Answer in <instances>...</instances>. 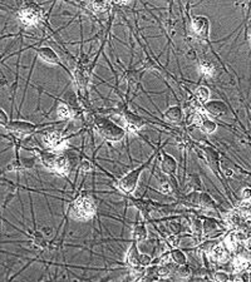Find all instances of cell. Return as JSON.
I'll list each match as a JSON object with an SVG mask.
<instances>
[{"mask_svg":"<svg viewBox=\"0 0 251 282\" xmlns=\"http://www.w3.org/2000/svg\"><path fill=\"white\" fill-rule=\"evenodd\" d=\"M97 216V203L92 194L79 187L74 198L69 202L67 217L75 221H92Z\"/></svg>","mask_w":251,"mask_h":282,"instance_id":"1","label":"cell"},{"mask_svg":"<svg viewBox=\"0 0 251 282\" xmlns=\"http://www.w3.org/2000/svg\"><path fill=\"white\" fill-rule=\"evenodd\" d=\"M161 148L162 147H157L146 162L141 163L140 166L135 167V168H132L131 171L125 173L120 179H116V182H114V188H116L117 191H120L121 193H123L125 196L127 197L133 196V193L136 192V188H137L138 186V182H140L141 175H142L143 171H146L147 167L150 166V164H152V162L156 159V157H157V155H159V152Z\"/></svg>","mask_w":251,"mask_h":282,"instance_id":"2","label":"cell"},{"mask_svg":"<svg viewBox=\"0 0 251 282\" xmlns=\"http://www.w3.org/2000/svg\"><path fill=\"white\" fill-rule=\"evenodd\" d=\"M62 123L60 121H55V122H47V123H33L29 121H21V119H10L8 125H6V131L9 132L12 136V140L15 142V147L18 146V142L23 138H27L29 136H34L39 129L45 127H51L54 124H59Z\"/></svg>","mask_w":251,"mask_h":282,"instance_id":"3","label":"cell"},{"mask_svg":"<svg viewBox=\"0 0 251 282\" xmlns=\"http://www.w3.org/2000/svg\"><path fill=\"white\" fill-rule=\"evenodd\" d=\"M93 128L103 138V141L108 143L122 142L127 137L125 128L114 123L107 117H97L93 119Z\"/></svg>","mask_w":251,"mask_h":282,"instance_id":"4","label":"cell"},{"mask_svg":"<svg viewBox=\"0 0 251 282\" xmlns=\"http://www.w3.org/2000/svg\"><path fill=\"white\" fill-rule=\"evenodd\" d=\"M48 132H44L42 136V147L48 151L60 153L66 151L67 142L75 134L67 136L66 132H62L59 129H47Z\"/></svg>","mask_w":251,"mask_h":282,"instance_id":"5","label":"cell"},{"mask_svg":"<svg viewBox=\"0 0 251 282\" xmlns=\"http://www.w3.org/2000/svg\"><path fill=\"white\" fill-rule=\"evenodd\" d=\"M43 17H44V12L36 3L24 4L17 13L18 21L24 28L36 27L39 23H42Z\"/></svg>","mask_w":251,"mask_h":282,"instance_id":"6","label":"cell"},{"mask_svg":"<svg viewBox=\"0 0 251 282\" xmlns=\"http://www.w3.org/2000/svg\"><path fill=\"white\" fill-rule=\"evenodd\" d=\"M121 117L125 122V129L127 136L128 134H140L142 128L147 125V119L141 117L137 113L132 112L131 109L126 107L121 110Z\"/></svg>","mask_w":251,"mask_h":282,"instance_id":"7","label":"cell"},{"mask_svg":"<svg viewBox=\"0 0 251 282\" xmlns=\"http://www.w3.org/2000/svg\"><path fill=\"white\" fill-rule=\"evenodd\" d=\"M211 24L210 19L205 15H194L190 19V30L196 38L201 40H209Z\"/></svg>","mask_w":251,"mask_h":282,"instance_id":"8","label":"cell"},{"mask_svg":"<svg viewBox=\"0 0 251 282\" xmlns=\"http://www.w3.org/2000/svg\"><path fill=\"white\" fill-rule=\"evenodd\" d=\"M157 158L160 160V171L168 177H176L179 172V163L176 158L163 151V147L160 149Z\"/></svg>","mask_w":251,"mask_h":282,"instance_id":"9","label":"cell"},{"mask_svg":"<svg viewBox=\"0 0 251 282\" xmlns=\"http://www.w3.org/2000/svg\"><path fill=\"white\" fill-rule=\"evenodd\" d=\"M207 261L213 262V264H226V262L230 261L231 253L227 251V248L225 247L224 242L221 240L216 241L214 246L210 248V251L206 255Z\"/></svg>","mask_w":251,"mask_h":282,"instance_id":"10","label":"cell"},{"mask_svg":"<svg viewBox=\"0 0 251 282\" xmlns=\"http://www.w3.org/2000/svg\"><path fill=\"white\" fill-rule=\"evenodd\" d=\"M201 108L205 113H209L210 116L215 117V118H222L229 113V107H227L226 102L221 99H209L207 102L201 104Z\"/></svg>","mask_w":251,"mask_h":282,"instance_id":"11","label":"cell"},{"mask_svg":"<svg viewBox=\"0 0 251 282\" xmlns=\"http://www.w3.org/2000/svg\"><path fill=\"white\" fill-rule=\"evenodd\" d=\"M36 53L38 58L43 60L44 63H48L51 66H57V67H62L67 70L66 66L62 63V59L59 58L55 51L53 48L48 47V45H42V47H38L36 49Z\"/></svg>","mask_w":251,"mask_h":282,"instance_id":"12","label":"cell"},{"mask_svg":"<svg viewBox=\"0 0 251 282\" xmlns=\"http://www.w3.org/2000/svg\"><path fill=\"white\" fill-rule=\"evenodd\" d=\"M198 210L200 211H209V212H216V213L220 214V210H218V206L216 203L215 198H214L207 190H202L198 193Z\"/></svg>","mask_w":251,"mask_h":282,"instance_id":"13","label":"cell"},{"mask_svg":"<svg viewBox=\"0 0 251 282\" xmlns=\"http://www.w3.org/2000/svg\"><path fill=\"white\" fill-rule=\"evenodd\" d=\"M55 101H58L57 109H55V116H57L58 121H60V122H68V121L75 119L77 113H75L74 108L71 107L68 103H66V102L60 98H55Z\"/></svg>","mask_w":251,"mask_h":282,"instance_id":"14","label":"cell"},{"mask_svg":"<svg viewBox=\"0 0 251 282\" xmlns=\"http://www.w3.org/2000/svg\"><path fill=\"white\" fill-rule=\"evenodd\" d=\"M140 253L141 251L138 244L135 242V241H132L131 246L128 247L127 252H126L125 262H123V264L127 267V270L140 266Z\"/></svg>","mask_w":251,"mask_h":282,"instance_id":"15","label":"cell"},{"mask_svg":"<svg viewBox=\"0 0 251 282\" xmlns=\"http://www.w3.org/2000/svg\"><path fill=\"white\" fill-rule=\"evenodd\" d=\"M163 119L167 123H171V124H182L183 118H185V113H183V109L181 106L179 104H175V106H171L166 109V112L163 113Z\"/></svg>","mask_w":251,"mask_h":282,"instance_id":"16","label":"cell"},{"mask_svg":"<svg viewBox=\"0 0 251 282\" xmlns=\"http://www.w3.org/2000/svg\"><path fill=\"white\" fill-rule=\"evenodd\" d=\"M147 226L146 221L140 220V213L137 214V220L133 222V227H132V241H135L137 244H142L144 241H147Z\"/></svg>","mask_w":251,"mask_h":282,"instance_id":"17","label":"cell"},{"mask_svg":"<svg viewBox=\"0 0 251 282\" xmlns=\"http://www.w3.org/2000/svg\"><path fill=\"white\" fill-rule=\"evenodd\" d=\"M198 70H200L201 75L206 79H214L216 77V66L215 63H213L209 59H200L198 60Z\"/></svg>","mask_w":251,"mask_h":282,"instance_id":"18","label":"cell"},{"mask_svg":"<svg viewBox=\"0 0 251 282\" xmlns=\"http://www.w3.org/2000/svg\"><path fill=\"white\" fill-rule=\"evenodd\" d=\"M197 128H200V131L202 132L203 134H206V136H211V134H214L216 131H217V123L203 114L202 121H201V123L198 124Z\"/></svg>","mask_w":251,"mask_h":282,"instance_id":"19","label":"cell"},{"mask_svg":"<svg viewBox=\"0 0 251 282\" xmlns=\"http://www.w3.org/2000/svg\"><path fill=\"white\" fill-rule=\"evenodd\" d=\"M168 256H170V261L174 262L177 266H181V264H187V256L183 252L182 249L179 248V247H175V248L168 249Z\"/></svg>","mask_w":251,"mask_h":282,"instance_id":"20","label":"cell"},{"mask_svg":"<svg viewBox=\"0 0 251 282\" xmlns=\"http://www.w3.org/2000/svg\"><path fill=\"white\" fill-rule=\"evenodd\" d=\"M194 95H195V101L197 102V103L202 104L211 98V90H210V88L207 86H202V84H201V86L196 87V89H195V92H194Z\"/></svg>","mask_w":251,"mask_h":282,"instance_id":"21","label":"cell"},{"mask_svg":"<svg viewBox=\"0 0 251 282\" xmlns=\"http://www.w3.org/2000/svg\"><path fill=\"white\" fill-rule=\"evenodd\" d=\"M175 275H177V277L181 280H192V277L195 276V271L190 264H181V266H177Z\"/></svg>","mask_w":251,"mask_h":282,"instance_id":"22","label":"cell"},{"mask_svg":"<svg viewBox=\"0 0 251 282\" xmlns=\"http://www.w3.org/2000/svg\"><path fill=\"white\" fill-rule=\"evenodd\" d=\"M90 8L94 13H103L108 9V3L106 0H92Z\"/></svg>","mask_w":251,"mask_h":282,"instance_id":"23","label":"cell"},{"mask_svg":"<svg viewBox=\"0 0 251 282\" xmlns=\"http://www.w3.org/2000/svg\"><path fill=\"white\" fill-rule=\"evenodd\" d=\"M152 255H148L146 252H141L140 253V266L142 267H147V266H150L152 264Z\"/></svg>","mask_w":251,"mask_h":282,"instance_id":"24","label":"cell"},{"mask_svg":"<svg viewBox=\"0 0 251 282\" xmlns=\"http://www.w3.org/2000/svg\"><path fill=\"white\" fill-rule=\"evenodd\" d=\"M10 118L9 116L6 114L5 110L3 109V108H0V125L3 128H6V125H8V123H9Z\"/></svg>","mask_w":251,"mask_h":282,"instance_id":"25","label":"cell"},{"mask_svg":"<svg viewBox=\"0 0 251 282\" xmlns=\"http://www.w3.org/2000/svg\"><path fill=\"white\" fill-rule=\"evenodd\" d=\"M242 197L241 199H250V187L242 188Z\"/></svg>","mask_w":251,"mask_h":282,"instance_id":"26","label":"cell"},{"mask_svg":"<svg viewBox=\"0 0 251 282\" xmlns=\"http://www.w3.org/2000/svg\"><path fill=\"white\" fill-rule=\"evenodd\" d=\"M131 0H114V3H117V4H128Z\"/></svg>","mask_w":251,"mask_h":282,"instance_id":"27","label":"cell"}]
</instances>
